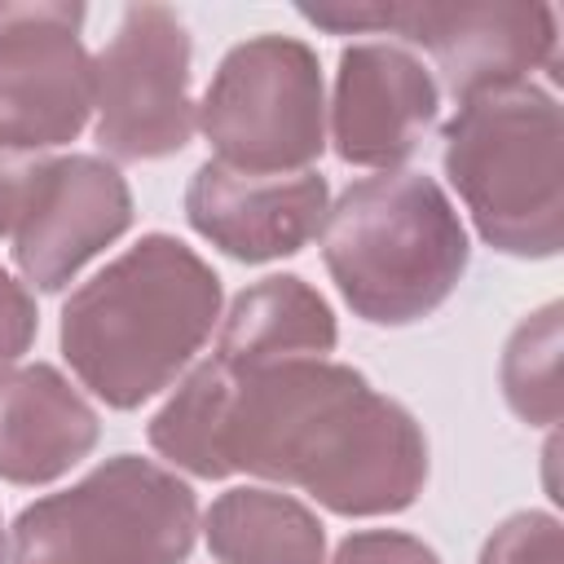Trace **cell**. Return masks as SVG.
<instances>
[{
  "mask_svg": "<svg viewBox=\"0 0 564 564\" xmlns=\"http://www.w3.org/2000/svg\"><path fill=\"white\" fill-rule=\"evenodd\" d=\"M0 564H4V524H0Z\"/></svg>",
  "mask_w": 564,
  "mask_h": 564,
  "instance_id": "cell-21",
  "label": "cell"
},
{
  "mask_svg": "<svg viewBox=\"0 0 564 564\" xmlns=\"http://www.w3.org/2000/svg\"><path fill=\"white\" fill-rule=\"evenodd\" d=\"M101 441L88 397L48 361L0 375V480L53 485L79 467Z\"/></svg>",
  "mask_w": 564,
  "mask_h": 564,
  "instance_id": "cell-13",
  "label": "cell"
},
{
  "mask_svg": "<svg viewBox=\"0 0 564 564\" xmlns=\"http://www.w3.org/2000/svg\"><path fill=\"white\" fill-rule=\"evenodd\" d=\"M330 564H441V555L405 529H357L335 546Z\"/></svg>",
  "mask_w": 564,
  "mask_h": 564,
  "instance_id": "cell-18",
  "label": "cell"
},
{
  "mask_svg": "<svg viewBox=\"0 0 564 564\" xmlns=\"http://www.w3.org/2000/svg\"><path fill=\"white\" fill-rule=\"evenodd\" d=\"M335 344L339 326L326 295L300 273H269L234 295L212 357L229 370H256L295 357H330Z\"/></svg>",
  "mask_w": 564,
  "mask_h": 564,
  "instance_id": "cell-14",
  "label": "cell"
},
{
  "mask_svg": "<svg viewBox=\"0 0 564 564\" xmlns=\"http://www.w3.org/2000/svg\"><path fill=\"white\" fill-rule=\"evenodd\" d=\"M441 167L476 234L516 260H551L564 247V115L524 79L458 101L441 128Z\"/></svg>",
  "mask_w": 564,
  "mask_h": 564,
  "instance_id": "cell-4",
  "label": "cell"
},
{
  "mask_svg": "<svg viewBox=\"0 0 564 564\" xmlns=\"http://www.w3.org/2000/svg\"><path fill=\"white\" fill-rule=\"evenodd\" d=\"M194 44L176 9L128 4L115 35L93 57V141L110 163H150L181 154L194 137L198 101Z\"/></svg>",
  "mask_w": 564,
  "mask_h": 564,
  "instance_id": "cell-7",
  "label": "cell"
},
{
  "mask_svg": "<svg viewBox=\"0 0 564 564\" xmlns=\"http://www.w3.org/2000/svg\"><path fill=\"white\" fill-rule=\"evenodd\" d=\"M84 4L0 0V150L70 145L93 115Z\"/></svg>",
  "mask_w": 564,
  "mask_h": 564,
  "instance_id": "cell-8",
  "label": "cell"
},
{
  "mask_svg": "<svg viewBox=\"0 0 564 564\" xmlns=\"http://www.w3.org/2000/svg\"><path fill=\"white\" fill-rule=\"evenodd\" d=\"M44 154H18V150H0V238H13L18 216L31 198V185L40 176Z\"/></svg>",
  "mask_w": 564,
  "mask_h": 564,
  "instance_id": "cell-20",
  "label": "cell"
},
{
  "mask_svg": "<svg viewBox=\"0 0 564 564\" xmlns=\"http://www.w3.org/2000/svg\"><path fill=\"white\" fill-rule=\"evenodd\" d=\"M476 564H564V529L551 511H516L485 538Z\"/></svg>",
  "mask_w": 564,
  "mask_h": 564,
  "instance_id": "cell-17",
  "label": "cell"
},
{
  "mask_svg": "<svg viewBox=\"0 0 564 564\" xmlns=\"http://www.w3.org/2000/svg\"><path fill=\"white\" fill-rule=\"evenodd\" d=\"M322 264L352 317L410 326L454 295L471 264V242L436 176L379 172L330 203Z\"/></svg>",
  "mask_w": 564,
  "mask_h": 564,
  "instance_id": "cell-3",
  "label": "cell"
},
{
  "mask_svg": "<svg viewBox=\"0 0 564 564\" xmlns=\"http://www.w3.org/2000/svg\"><path fill=\"white\" fill-rule=\"evenodd\" d=\"M194 128L216 163L238 172H308L326 150V84L317 48L295 35L234 44L198 101Z\"/></svg>",
  "mask_w": 564,
  "mask_h": 564,
  "instance_id": "cell-6",
  "label": "cell"
},
{
  "mask_svg": "<svg viewBox=\"0 0 564 564\" xmlns=\"http://www.w3.org/2000/svg\"><path fill=\"white\" fill-rule=\"evenodd\" d=\"M194 538V489L154 458L115 454L70 489L26 502L4 564H185Z\"/></svg>",
  "mask_w": 564,
  "mask_h": 564,
  "instance_id": "cell-5",
  "label": "cell"
},
{
  "mask_svg": "<svg viewBox=\"0 0 564 564\" xmlns=\"http://www.w3.org/2000/svg\"><path fill=\"white\" fill-rule=\"evenodd\" d=\"M198 520L216 564H326V524L295 494L234 485Z\"/></svg>",
  "mask_w": 564,
  "mask_h": 564,
  "instance_id": "cell-15",
  "label": "cell"
},
{
  "mask_svg": "<svg viewBox=\"0 0 564 564\" xmlns=\"http://www.w3.org/2000/svg\"><path fill=\"white\" fill-rule=\"evenodd\" d=\"M383 31L427 48L454 101L524 84L533 70L560 79V26L542 0H383Z\"/></svg>",
  "mask_w": 564,
  "mask_h": 564,
  "instance_id": "cell-9",
  "label": "cell"
},
{
  "mask_svg": "<svg viewBox=\"0 0 564 564\" xmlns=\"http://www.w3.org/2000/svg\"><path fill=\"white\" fill-rule=\"evenodd\" d=\"M330 212L322 172H238L216 159L198 163L185 185L189 229L238 264H269L304 251Z\"/></svg>",
  "mask_w": 564,
  "mask_h": 564,
  "instance_id": "cell-12",
  "label": "cell"
},
{
  "mask_svg": "<svg viewBox=\"0 0 564 564\" xmlns=\"http://www.w3.org/2000/svg\"><path fill=\"white\" fill-rule=\"evenodd\" d=\"M150 449L198 480L295 485L335 516H397L427 485L419 419L357 366L295 357L256 370L198 361L145 423Z\"/></svg>",
  "mask_w": 564,
  "mask_h": 564,
  "instance_id": "cell-1",
  "label": "cell"
},
{
  "mask_svg": "<svg viewBox=\"0 0 564 564\" xmlns=\"http://www.w3.org/2000/svg\"><path fill=\"white\" fill-rule=\"evenodd\" d=\"M132 229V189L101 154H57L40 163L13 229V264L35 291H62L79 269Z\"/></svg>",
  "mask_w": 564,
  "mask_h": 564,
  "instance_id": "cell-10",
  "label": "cell"
},
{
  "mask_svg": "<svg viewBox=\"0 0 564 564\" xmlns=\"http://www.w3.org/2000/svg\"><path fill=\"white\" fill-rule=\"evenodd\" d=\"M560 300H546L538 313H529L502 348L498 383L516 419L529 427H555L560 423Z\"/></svg>",
  "mask_w": 564,
  "mask_h": 564,
  "instance_id": "cell-16",
  "label": "cell"
},
{
  "mask_svg": "<svg viewBox=\"0 0 564 564\" xmlns=\"http://www.w3.org/2000/svg\"><path fill=\"white\" fill-rule=\"evenodd\" d=\"M441 115L436 75L392 40H361L339 53L330 93V145L348 167L401 172Z\"/></svg>",
  "mask_w": 564,
  "mask_h": 564,
  "instance_id": "cell-11",
  "label": "cell"
},
{
  "mask_svg": "<svg viewBox=\"0 0 564 564\" xmlns=\"http://www.w3.org/2000/svg\"><path fill=\"white\" fill-rule=\"evenodd\" d=\"M40 335V308L35 295L26 291V282H18L4 264H0V375H9L35 344Z\"/></svg>",
  "mask_w": 564,
  "mask_h": 564,
  "instance_id": "cell-19",
  "label": "cell"
},
{
  "mask_svg": "<svg viewBox=\"0 0 564 564\" xmlns=\"http://www.w3.org/2000/svg\"><path fill=\"white\" fill-rule=\"evenodd\" d=\"M220 273L176 234H141L62 304L57 344L110 410H137L203 352L220 326Z\"/></svg>",
  "mask_w": 564,
  "mask_h": 564,
  "instance_id": "cell-2",
  "label": "cell"
}]
</instances>
